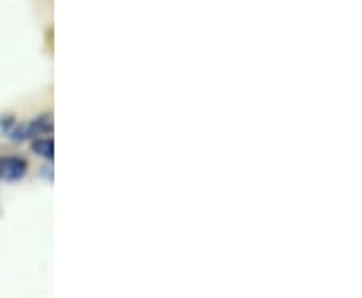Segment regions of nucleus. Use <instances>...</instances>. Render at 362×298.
I'll return each instance as SVG.
<instances>
[{
	"label": "nucleus",
	"instance_id": "obj_1",
	"mask_svg": "<svg viewBox=\"0 0 362 298\" xmlns=\"http://www.w3.org/2000/svg\"><path fill=\"white\" fill-rule=\"evenodd\" d=\"M28 171V164L21 156L0 157V180L2 182H21Z\"/></svg>",
	"mask_w": 362,
	"mask_h": 298
},
{
	"label": "nucleus",
	"instance_id": "obj_2",
	"mask_svg": "<svg viewBox=\"0 0 362 298\" xmlns=\"http://www.w3.org/2000/svg\"><path fill=\"white\" fill-rule=\"evenodd\" d=\"M33 149H35V154H39L42 157H52V142L51 139H37V142L33 143Z\"/></svg>",
	"mask_w": 362,
	"mask_h": 298
}]
</instances>
